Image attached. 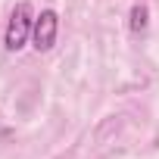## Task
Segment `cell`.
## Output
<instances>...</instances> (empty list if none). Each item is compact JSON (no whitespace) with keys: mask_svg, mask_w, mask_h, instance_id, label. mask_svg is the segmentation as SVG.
Segmentation results:
<instances>
[{"mask_svg":"<svg viewBox=\"0 0 159 159\" xmlns=\"http://www.w3.org/2000/svg\"><path fill=\"white\" fill-rule=\"evenodd\" d=\"M147 19H150V10H147L143 3L131 7V31H134V34H140V31L147 28Z\"/></svg>","mask_w":159,"mask_h":159,"instance_id":"3957f363","label":"cell"},{"mask_svg":"<svg viewBox=\"0 0 159 159\" xmlns=\"http://www.w3.org/2000/svg\"><path fill=\"white\" fill-rule=\"evenodd\" d=\"M31 28H34V10L28 0L13 7L10 13V22H7V34H3V47L10 53H19L28 41H31Z\"/></svg>","mask_w":159,"mask_h":159,"instance_id":"6da1fadb","label":"cell"},{"mask_svg":"<svg viewBox=\"0 0 159 159\" xmlns=\"http://www.w3.org/2000/svg\"><path fill=\"white\" fill-rule=\"evenodd\" d=\"M56 34H59V16H56L53 10H41V16H34L31 47H34L38 53H47V50H53Z\"/></svg>","mask_w":159,"mask_h":159,"instance_id":"7a4b0ae2","label":"cell"}]
</instances>
